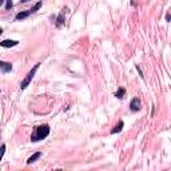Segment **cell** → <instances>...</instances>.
I'll list each match as a JSON object with an SVG mask.
<instances>
[{
    "label": "cell",
    "instance_id": "cell-10",
    "mask_svg": "<svg viewBox=\"0 0 171 171\" xmlns=\"http://www.w3.org/2000/svg\"><path fill=\"white\" fill-rule=\"evenodd\" d=\"M40 7H42V2L36 3V4H35V6H34V7H32V8L30 9V11H31V13H34V12H36V11H38L39 8H40Z\"/></svg>",
    "mask_w": 171,
    "mask_h": 171
},
{
    "label": "cell",
    "instance_id": "cell-14",
    "mask_svg": "<svg viewBox=\"0 0 171 171\" xmlns=\"http://www.w3.org/2000/svg\"><path fill=\"white\" fill-rule=\"evenodd\" d=\"M4 2H6V0H0V6H2L3 3H4Z\"/></svg>",
    "mask_w": 171,
    "mask_h": 171
},
{
    "label": "cell",
    "instance_id": "cell-12",
    "mask_svg": "<svg viewBox=\"0 0 171 171\" xmlns=\"http://www.w3.org/2000/svg\"><path fill=\"white\" fill-rule=\"evenodd\" d=\"M6 152V144H2V147H0V161L3 159V155H4Z\"/></svg>",
    "mask_w": 171,
    "mask_h": 171
},
{
    "label": "cell",
    "instance_id": "cell-16",
    "mask_svg": "<svg viewBox=\"0 0 171 171\" xmlns=\"http://www.w3.org/2000/svg\"><path fill=\"white\" fill-rule=\"evenodd\" d=\"M21 2H28V0H21Z\"/></svg>",
    "mask_w": 171,
    "mask_h": 171
},
{
    "label": "cell",
    "instance_id": "cell-13",
    "mask_svg": "<svg viewBox=\"0 0 171 171\" xmlns=\"http://www.w3.org/2000/svg\"><path fill=\"white\" fill-rule=\"evenodd\" d=\"M11 7H12V2H11V0H7V4H6V8H7V9H9Z\"/></svg>",
    "mask_w": 171,
    "mask_h": 171
},
{
    "label": "cell",
    "instance_id": "cell-8",
    "mask_svg": "<svg viewBox=\"0 0 171 171\" xmlns=\"http://www.w3.org/2000/svg\"><path fill=\"white\" fill-rule=\"evenodd\" d=\"M122 128H123V122L121 121V122L118 123V125L114 127V128H112L111 132H112V134H116V132H119V131H122Z\"/></svg>",
    "mask_w": 171,
    "mask_h": 171
},
{
    "label": "cell",
    "instance_id": "cell-1",
    "mask_svg": "<svg viewBox=\"0 0 171 171\" xmlns=\"http://www.w3.org/2000/svg\"><path fill=\"white\" fill-rule=\"evenodd\" d=\"M50 134V127L47 125H43V126H39L35 128V134L32 136V140H40V139H44L46 136H48Z\"/></svg>",
    "mask_w": 171,
    "mask_h": 171
},
{
    "label": "cell",
    "instance_id": "cell-15",
    "mask_svg": "<svg viewBox=\"0 0 171 171\" xmlns=\"http://www.w3.org/2000/svg\"><path fill=\"white\" fill-rule=\"evenodd\" d=\"M3 34V30H2V28H0V35H2Z\"/></svg>",
    "mask_w": 171,
    "mask_h": 171
},
{
    "label": "cell",
    "instance_id": "cell-11",
    "mask_svg": "<svg viewBox=\"0 0 171 171\" xmlns=\"http://www.w3.org/2000/svg\"><path fill=\"white\" fill-rule=\"evenodd\" d=\"M64 23V15H63V13H60V15H59V17H58V25H61V24H63Z\"/></svg>",
    "mask_w": 171,
    "mask_h": 171
},
{
    "label": "cell",
    "instance_id": "cell-2",
    "mask_svg": "<svg viewBox=\"0 0 171 171\" xmlns=\"http://www.w3.org/2000/svg\"><path fill=\"white\" fill-rule=\"evenodd\" d=\"M38 68H39V64H35V67L32 68V70H31V71L27 74V76H25V78H24V80L20 83V88H21V90H24L25 87H27V86L31 83L32 78H34V76H35V74H36V71H38Z\"/></svg>",
    "mask_w": 171,
    "mask_h": 171
},
{
    "label": "cell",
    "instance_id": "cell-6",
    "mask_svg": "<svg viewBox=\"0 0 171 171\" xmlns=\"http://www.w3.org/2000/svg\"><path fill=\"white\" fill-rule=\"evenodd\" d=\"M30 13H31V11H24V12H19V13L16 15L15 19H16V20L25 19V17H28V16H30Z\"/></svg>",
    "mask_w": 171,
    "mask_h": 171
},
{
    "label": "cell",
    "instance_id": "cell-7",
    "mask_svg": "<svg viewBox=\"0 0 171 171\" xmlns=\"http://www.w3.org/2000/svg\"><path fill=\"white\" fill-rule=\"evenodd\" d=\"M40 156H42V154H40V152H36V154H34L32 156H30V158H28L27 163H28V165H31L32 162H35L36 159H39V158H40Z\"/></svg>",
    "mask_w": 171,
    "mask_h": 171
},
{
    "label": "cell",
    "instance_id": "cell-4",
    "mask_svg": "<svg viewBox=\"0 0 171 171\" xmlns=\"http://www.w3.org/2000/svg\"><path fill=\"white\" fill-rule=\"evenodd\" d=\"M130 108L132 111H139L140 110V100L138 99V98H134L130 103Z\"/></svg>",
    "mask_w": 171,
    "mask_h": 171
},
{
    "label": "cell",
    "instance_id": "cell-5",
    "mask_svg": "<svg viewBox=\"0 0 171 171\" xmlns=\"http://www.w3.org/2000/svg\"><path fill=\"white\" fill-rule=\"evenodd\" d=\"M0 68H2L4 72H9L11 70H12V64L7 63V61H0Z\"/></svg>",
    "mask_w": 171,
    "mask_h": 171
},
{
    "label": "cell",
    "instance_id": "cell-9",
    "mask_svg": "<svg viewBox=\"0 0 171 171\" xmlns=\"http://www.w3.org/2000/svg\"><path fill=\"white\" fill-rule=\"evenodd\" d=\"M125 94H126V90H125V88H119L118 91H116L115 96H116V98H119V99H122V98L125 96Z\"/></svg>",
    "mask_w": 171,
    "mask_h": 171
},
{
    "label": "cell",
    "instance_id": "cell-3",
    "mask_svg": "<svg viewBox=\"0 0 171 171\" xmlns=\"http://www.w3.org/2000/svg\"><path fill=\"white\" fill-rule=\"evenodd\" d=\"M17 44H19V42H17V40H11V39H6V40L0 42V46L6 47V48H9V47H15Z\"/></svg>",
    "mask_w": 171,
    "mask_h": 171
}]
</instances>
